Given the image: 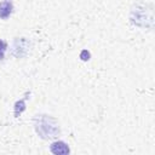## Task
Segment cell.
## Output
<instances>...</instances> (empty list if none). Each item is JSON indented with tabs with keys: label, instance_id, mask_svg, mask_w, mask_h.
<instances>
[{
	"label": "cell",
	"instance_id": "obj_3",
	"mask_svg": "<svg viewBox=\"0 0 155 155\" xmlns=\"http://www.w3.org/2000/svg\"><path fill=\"white\" fill-rule=\"evenodd\" d=\"M6 48H7V42L4 41V40H0V61L4 59L5 57V52H6Z\"/></svg>",
	"mask_w": 155,
	"mask_h": 155
},
{
	"label": "cell",
	"instance_id": "obj_1",
	"mask_svg": "<svg viewBox=\"0 0 155 155\" xmlns=\"http://www.w3.org/2000/svg\"><path fill=\"white\" fill-rule=\"evenodd\" d=\"M12 10H13L12 0H2L0 2V18L1 19L8 18L10 15L12 13Z\"/></svg>",
	"mask_w": 155,
	"mask_h": 155
},
{
	"label": "cell",
	"instance_id": "obj_2",
	"mask_svg": "<svg viewBox=\"0 0 155 155\" xmlns=\"http://www.w3.org/2000/svg\"><path fill=\"white\" fill-rule=\"evenodd\" d=\"M51 151L53 154H67L69 153V148L64 142H54L50 147Z\"/></svg>",
	"mask_w": 155,
	"mask_h": 155
}]
</instances>
